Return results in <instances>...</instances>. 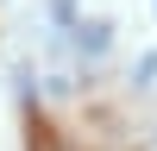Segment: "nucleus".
<instances>
[{
    "mask_svg": "<svg viewBox=\"0 0 157 151\" xmlns=\"http://www.w3.org/2000/svg\"><path fill=\"white\" fill-rule=\"evenodd\" d=\"M82 50H88V57L107 50V25H82Z\"/></svg>",
    "mask_w": 157,
    "mask_h": 151,
    "instance_id": "obj_1",
    "label": "nucleus"
}]
</instances>
